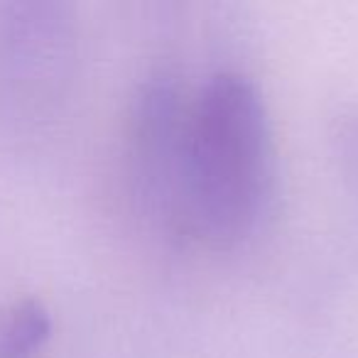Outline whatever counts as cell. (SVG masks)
Returning a JSON list of instances; mask_svg holds the SVG:
<instances>
[{"label": "cell", "mask_w": 358, "mask_h": 358, "mask_svg": "<svg viewBox=\"0 0 358 358\" xmlns=\"http://www.w3.org/2000/svg\"><path fill=\"white\" fill-rule=\"evenodd\" d=\"M189 103L177 74L155 69L145 74L130 99L125 125V169L133 206L145 221L172 236L182 229L185 138Z\"/></svg>", "instance_id": "obj_2"}, {"label": "cell", "mask_w": 358, "mask_h": 358, "mask_svg": "<svg viewBox=\"0 0 358 358\" xmlns=\"http://www.w3.org/2000/svg\"><path fill=\"white\" fill-rule=\"evenodd\" d=\"M334 140L338 145V157H341L346 174L358 182V110L348 115L343 113L341 118H336Z\"/></svg>", "instance_id": "obj_4"}, {"label": "cell", "mask_w": 358, "mask_h": 358, "mask_svg": "<svg viewBox=\"0 0 358 358\" xmlns=\"http://www.w3.org/2000/svg\"><path fill=\"white\" fill-rule=\"evenodd\" d=\"M52 336V314L40 299L25 297L0 314V358H37Z\"/></svg>", "instance_id": "obj_3"}, {"label": "cell", "mask_w": 358, "mask_h": 358, "mask_svg": "<svg viewBox=\"0 0 358 358\" xmlns=\"http://www.w3.org/2000/svg\"><path fill=\"white\" fill-rule=\"evenodd\" d=\"M278 189L273 123L248 76L219 71L189 106L185 138V236L219 250L250 241Z\"/></svg>", "instance_id": "obj_1"}]
</instances>
